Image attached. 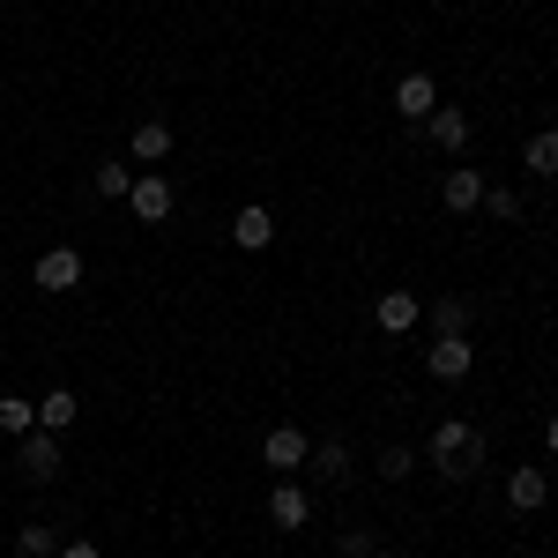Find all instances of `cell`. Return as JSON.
Returning <instances> with one entry per match:
<instances>
[{
  "label": "cell",
  "mask_w": 558,
  "mask_h": 558,
  "mask_svg": "<svg viewBox=\"0 0 558 558\" xmlns=\"http://www.w3.org/2000/svg\"><path fill=\"white\" fill-rule=\"evenodd\" d=\"M425 462L447 484H462V476H476L484 470V432L476 425H462V417H447V425H432V439H425Z\"/></svg>",
  "instance_id": "1"
},
{
  "label": "cell",
  "mask_w": 558,
  "mask_h": 558,
  "mask_svg": "<svg viewBox=\"0 0 558 558\" xmlns=\"http://www.w3.org/2000/svg\"><path fill=\"white\" fill-rule=\"evenodd\" d=\"M305 454H313V439H305L299 425H276L268 439H260V462H268L276 476H299V470H305Z\"/></svg>",
  "instance_id": "2"
},
{
  "label": "cell",
  "mask_w": 558,
  "mask_h": 558,
  "mask_svg": "<svg viewBox=\"0 0 558 558\" xmlns=\"http://www.w3.org/2000/svg\"><path fill=\"white\" fill-rule=\"evenodd\" d=\"M31 283H38V291H52V299H60V291H75V283H83V254H75V246H52V254H38Z\"/></svg>",
  "instance_id": "3"
},
{
  "label": "cell",
  "mask_w": 558,
  "mask_h": 558,
  "mask_svg": "<svg viewBox=\"0 0 558 558\" xmlns=\"http://www.w3.org/2000/svg\"><path fill=\"white\" fill-rule=\"evenodd\" d=\"M470 365H476L470 336H439V343L425 350V373H432V380H470Z\"/></svg>",
  "instance_id": "4"
},
{
  "label": "cell",
  "mask_w": 558,
  "mask_h": 558,
  "mask_svg": "<svg viewBox=\"0 0 558 558\" xmlns=\"http://www.w3.org/2000/svg\"><path fill=\"white\" fill-rule=\"evenodd\" d=\"M15 462H23V476H31V484H52V476H60V432H38V425H31Z\"/></svg>",
  "instance_id": "5"
},
{
  "label": "cell",
  "mask_w": 558,
  "mask_h": 558,
  "mask_svg": "<svg viewBox=\"0 0 558 558\" xmlns=\"http://www.w3.org/2000/svg\"><path fill=\"white\" fill-rule=\"evenodd\" d=\"M544 499H551V470H544V462H521V470L507 476V507H514V514H536Z\"/></svg>",
  "instance_id": "6"
},
{
  "label": "cell",
  "mask_w": 558,
  "mask_h": 558,
  "mask_svg": "<svg viewBox=\"0 0 558 558\" xmlns=\"http://www.w3.org/2000/svg\"><path fill=\"white\" fill-rule=\"evenodd\" d=\"M172 202H179V194H172V179H165V172L134 179V194H128V209L142 216V223H165V216H172Z\"/></svg>",
  "instance_id": "7"
},
{
  "label": "cell",
  "mask_w": 558,
  "mask_h": 558,
  "mask_svg": "<svg viewBox=\"0 0 558 558\" xmlns=\"http://www.w3.org/2000/svg\"><path fill=\"white\" fill-rule=\"evenodd\" d=\"M439 202H447V209H454V216L484 209V172H476V165H454V172L439 179Z\"/></svg>",
  "instance_id": "8"
},
{
  "label": "cell",
  "mask_w": 558,
  "mask_h": 558,
  "mask_svg": "<svg viewBox=\"0 0 558 558\" xmlns=\"http://www.w3.org/2000/svg\"><path fill=\"white\" fill-rule=\"evenodd\" d=\"M425 134L439 142V149H462V142H470V112H462V105H432Z\"/></svg>",
  "instance_id": "9"
},
{
  "label": "cell",
  "mask_w": 558,
  "mask_h": 558,
  "mask_svg": "<svg viewBox=\"0 0 558 558\" xmlns=\"http://www.w3.org/2000/svg\"><path fill=\"white\" fill-rule=\"evenodd\" d=\"M432 105H439V89H432V75H425V68L395 83V112H402V120H425Z\"/></svg>",
  "instance_id": "10"
},
{
  "label": "cell",
  "mask_w": 558,
  "mask_h": 558,
  "mask_svg": "<svg viewBox=\"0 0 558 558\" xmlns=\"http://www.w3.org/2000/svg\"><path fill=\"white\" fill-rule=\"evenodd\" d=\"M305 470L320 476V484H350V447H343V439H313Z\"/></svg>",
  "instance_id": "11"
},
{
  "label": "cell",
  "mask_w": 558,
  "mask_h": 558,
  "mask_svg": "<svg viewBox=\"0 0 558 558\" xmlns=\"http://www.w3.org/2000/svg\"><path fill=\"white\" fill-rule=\"evenodd\" d=\"M373 320H380V336H410V328H417V299H410V291H380Z\"/></svg>",
  "instance_id": "12"
},
{
  "label": "cell",
  "mask_w": 558,
  "mask_h": 558,
  "mask_svg": "<svg viewBox=\"0 0 558 558\" xmlns=\"http://www.w3.org/2000/svg\"><path fill=\"white\" fill-rule=\"evenodd\" d=\"M268 521H276V529H305V521H313V499H305L299 484H276V492H268Z\"/></svg>",
  "instance_id": "13"
},
{
  "label": "cell",
  "mask_w": 558,
  "mask_h": 558,
  "mask_svg": "<svg viewBox=\"0 0 558 558\" xmlns=\"http://www.w3.org/2000/svg\"><path fill=\"white\" fill-rule=\"evenodd\" d=\"M128 157L134 165H165V157H172V128H165V120H142L134 142H128Z\"/></svg>",
  "instance_id": "14"
},
{
  "label": "cell",
  "mask_w": 558,
  "mask_h": 558,
  "mask_svg": "<svg viewBox=\"0 0 558 558\" xmlns=\"http://www.w3.org/2000/svg\"><path fill=\"white\" fill-rule=\"evenodd\" d=\"M231 239H239V246H246V254H260V246H268V239H276V216L260 209V202H246V209H239V223H231Z\"/></svg>",
  "instance_id": "15"
},
{
  "label": "cell",
  "mask_w": 558,
  "mask_h": 558,
  "mask_svg": "<svg viewBox=\"0 0 558 558\" xmlns=\"http://www.w3.org/2000/svg\"><path fill=\"white\" fill-rule=\"evenodd\" d=\"M521 165L536 179H558V128H536L529 134V149H521Z\"/></svg>",
  "instance_id": "16"
},
{
  "label": "cell",
  "mask_w": 558,
  "mask_h": 558,
  "mask_svg": "<svg viewBox=\"0 0 558 558\" xmlns=\"http://www.w3.org/2000/svg\"><path fill=\"white\" fill-rule=\"evenodd\" d=\"M75 410H83V402H75L68 387H52V395H38V432H68V425H75Z\"/></svg>",
  "instance_id": "17"
},
{
  "label": "cell",
  "mask_w": 558,
  "mask_h": 558,
  "mask_svg": "<svg viewBox=\"0 0 558 558\" xmlns=\"http://www.w3.org/2000/svg\"><path fill=\"white\" fill-rule=\"evenodd\" d=\"M15 551L23 558H52L60 551V529H52V521H23V529H15Z\"/></svg>",
  "instance_id": "18"
},
{
  "label": "cell",
  "mask_w": 558,
  "mask_h": 558,
  "mask_svg": "<svg viewBox=\"0 0 558 558\" xmlns=\"http://www.w3.org/2000/svg\"><path fill=\"white\" fill-rule=\"evenodd\" d=\"M89 186H97L105 202H128V194H134V172L120 165V157H112V165H97V172H89Z\"/></svg>",
  "instance_id": "19"
},
{
  "label": "cell",
  "mask_w": 558,
  "mask_h": 558,
  "mask_svg": "<svg viewBox=\"0 0 558 558\" xmlns=\"http://www.w3.org/2000/svg\"><path fill=\"white\" fill-rule=\"evenodd\" d=\"M432 336H470V299H439L432 305Z\"/></svg>",
  "instance_id": "20"
},
{
  "label": "cell",
  "mask_w": 558,
  "mask_h": 558,
  "mask_svg": "<svg viewBox=\"0 0 558 558\" xmlns=\"http://www.w3.org/2000/svg\"><path fill=\"white\" fill-rule=\"evenodd\" d=\"M31 425H38V402H23V395H0V432H8V439H23Z\"/></svg>",
  "instance_id": "21"
},
{
  "label": "cell",
  "mask_w": 558,
  "mask_h": 558,
  "mask_svg": "<svg viewBox=\"0 0 558 558\" xmlns=\"http://www.w3.org/2000/svg\"><path fill=\"white\" fill-rule=\"evenodd\" d=\"M373 470H380L387 484H402V476L417 470V454H410V447H380V462H373Z\"/></svg>",
  "instance_id": "22"
},
{
  "label": "cell",
  "mask_w": 558,
  "mask_h": 558,
  "mask_svg": "<svg viewBox=\"0 0 558 558\" xmlns=\"http://www.w3.org/2000/svg\"><path fill=\"white\" fill-rule=\"evenodd\" d=\"M484 209H492V216H507V223H514V216H521V194H514V186H484Z\"/></svg>",
  "instance_id": "23"
},
{
  "label": "cell",
  "mask_w": 558,
  "mask_h": 558,
  "mask_svg": "<svg viewBox=\"0 0 558 558\" xmlns=\"http://www.w3.org/2000/svg\"><path fill=\"white\" fill-rule=\"evenodd\" d=\"M365 551H380V544H373V529H343V558H365Z\"/></svg>",
  "instance_id": "24"
},
{
  "label": "cell",
  "mask_w": 558,
  "mask_h": 558,
  "mask_svg": "<svg viewBox=\"0 0 558 558\" xmlns=\"http://www.w3.org/2000/svg\"><path fill=\"white\" fill-rule=\"evenodd\" d=\"M52 558H105V551H97V544H60Z\"/></svg>",
  "instance_id": "25"
},
{
  "label": "cell",
  "mask_w": 558,
  "mask_h": 558,
  "mask_svg": "<svg viewBox=\"0 0 558 558\" xmlns=\"http://www.w3.org/2000/svg\"><path fill=\"white\" fill-rule=\"evenodd\" d=\"M544 447H551V462H558V417H551V425H544Z\"/></svg>",
  "instance_id": "26"
},
{
  "label": "cell",
  "mask_w": 558,
  "mask_h": 558,
  "mask_svg": "<svg viewBox=\"0 0 558 558\" xmlns=\"http://www.w3.org/2000/svg\"><path fill=\"white\" fill-rule=\"evenodd\" d=\"M365 558H395V551H365Z\"/></svg>",
  "instance_id": "27"
}]
</instances>
